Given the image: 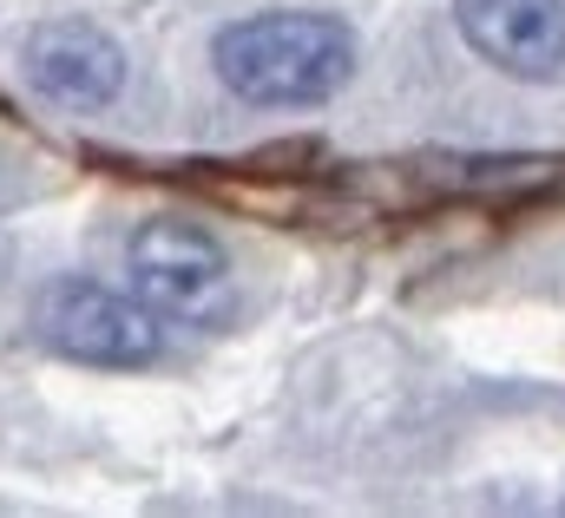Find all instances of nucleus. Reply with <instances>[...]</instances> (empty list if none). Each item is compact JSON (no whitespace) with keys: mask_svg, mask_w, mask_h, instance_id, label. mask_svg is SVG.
Returning <instances> with one entry per match:
<instances>
[{"mask_svg":"<svg viewBox=\"0 0 565 518\" xmlns=\"http://www.w3.org/2000/svg\"><path fill=\"white\" fill-rule=\"evenodd\" d=\"M454 13L467 46L520 79L565 66V0H454Z\"/></svg>","mask_w":565,"mask_h":518,"instance_id":"obj_4","label":"nucleus"},{"mask_svg":"<svg viewBox=\"0 0 565 518\" xmlns=\"http://www.w3.org/2000/svg\"><path fill=\"white\" fill-rule=\"evenodd\" d=\"M26 79L60 106H106L126 86V53L86 20H53L26 33Z\"/></svg>","mask_w":565,"mask_h":518,"instance_id":"obj_5","label":"nucleus"},{"mask_svg":"<svg viewBox=\"0 0 565 518\" xmlns=\"http://www.w3.org/2000/svg\"><path fill=\"white\" fill-rule=\"evenodd\" d=\"M355 66V40L329 13H250L217 33V73L250 106H316Z\"/></svg>","mask_w":565,"mask_h":518,"instance_id":"obj_1","label":"nucleus"},{"mask_svg":"<svg viewBox=\"0 0 565 518\" xmlns=\"http://www.w3.org/2000/svg\"><path fill=\"white\" fill-rule=\"evenodd\" d=\"M132 295L171 328H217L231 315V257L211 230L158 217L132 237Z\"/></svg>","mask_w":565,"mask_h":518,"instance_id":"obj_2","label":"nucleus"},{"mask_svg":"<svg viewBox=\"0 0 565 518\" xmlns=\"http://www.w3.org/2000/svg\"><path fill=\"white\" fill-rule=\"evenodd\" d=\"M33 328L46 348L93 361V368H139L158 355V315L145 309L132 289H106L86 276H60L53 289H40L33 302Z\"/></svg>","mask_w":565,"mask_h":518,"instance_id":"obj_3","label":"nucleus"}]
</instances>
